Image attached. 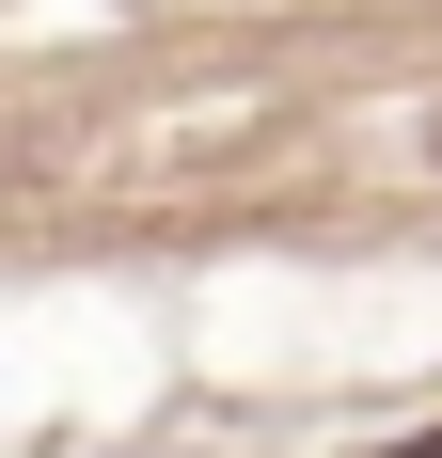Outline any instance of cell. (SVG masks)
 Segmentation results:
<instances>
[{
    "label": "cell",
    "mask_w": 442,
    "mask_h": 458,
    "mask_svg": "<svg viewBox=\"0 0 442 458\" xmlns=\"http://www.w3.org/2000/svg\"><path fill=\"white\" fill-rule=\"evenodd\" d=\"M427 158H442V111H427Z\"/></svg>",
    "instance_id": "6da1fadb"
}]
</instances>
